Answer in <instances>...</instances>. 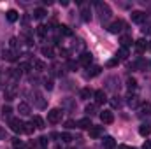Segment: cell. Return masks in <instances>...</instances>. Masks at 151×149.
<instances>
[{"label": "cell", "instance_id": "6da1fadb", "mask_svg": "<svg viewBox=\"0 0 151 149\" xmlns=\"http://www.w3.org/2000/svg\"><path fill=\"white\" fill-rule=\"evenodd\" d=\"M62 116H63V111L62 109H51V111L47 112V121L49 123H60L62 121Z\"/></svg>", "mask_w": 151, "mask_h": 149}, {"label": "cell", "instance_id": "7a4b0ae2", "mask_svg": "<svg viewBox=\"0 0 151 149\" xmlns=\"http://www.w3.org/2000/svg\"><path fill=\"white\" fill-rule=\"evenodd\" d=\"M97 9H99V12H100V18H102V21H104V19H107V18L111 16V9H109V5H107V4L97 2Z\"/></svg>", "mask_w": 151, "mask_h": 149}, {"label": "cell", "instance_id": "3957f363", "mask_svg": "<svg viewBox=\"0 0 151 149\" xmlns=\"http://www.w3.org/2000/svg\"><path fill=\"white\" fill-rule=\"evenodd\" d=\"M9 126H11V130L16 132V133H21V132H23V121L18 119V117H11V119H9Z\"/></svg>", "mask_w": 151, "mask_h": 149}, {"label": "cell", "instance_id": "277c9868", "mask_svg": "<svg viewBox=\"0 0 151 149\" xmlns=\"http://www.w3.org/2000/svg\"><path fill=\"white\" fill-rule=\"evenodd\" d=\"M130 16H132V21H134V23H137V25L144 23V21H146V18H148V14H146V12H142V11H134Z\"/></svg>", "mask_w": 151, "mask_h": 149}, {"label": "cell", "instance_id": "5b68a950", "mask_svg": "<svg viewBox=\"0 0 151 149\" xmlns=\"http://www.w3.org/2000/svg\"><path fill=\"white\" fill-rule=\"evenodd\" d=\"M123 28H125V23H123L121 19H116V21H113V23L109 25V32H111V34H119Z\"/></svg>", "mask_w": 151, "mask_h": 149}, {"label": "cell", "instance_id": "8992f818", "mask_svg": "<svg viewBox=\"0 0 151 149\" xmlns=\"http://www.w3.org/2000/svg\"><path fill=\"white\" fill-rule=\"evenodd\" d=\"M91 62H93V54H91V53H88V51H86V53H83V54L79 56V63H81V65H84V67H90V63H91Z\"/></svg>", "mask_w": 151, "mask_h": 149}, {"label": "cell", "instance_id": "52a82bcc", "mask_svg": "<svg viewBox=\"0 0 151 149\" xmlns=\"http://www.w3.org/2000/svg\"><path fill=\"white\" fill-rule=\"evenodd\" d=\"M93 97H95L97 104H106V102H107V95H106L104 90H97V91L93 93Z\"/></svg>", "mask_w": 151, "mask_h": 149}, {"label": "cell", "instance_id": "ba28073f", "mask_svg": "<svg viewBox=\"0 0 151 149\" xmlns=\"http://www.w3.org/2000/svg\"><path fill=\"white\" fill-rule=\"evenodd\" d=\"M100 119H102V123H106V125H111L114 121V114L111 111H104L100 114Z\"/></svg>", "mask_w": 151, "mask_h": 149}, {"label": "cell", "instance_id": "9c48e42d", "mask_svg": "<svg viewBox=\"0 0 151 149\" xmlns=\"http://www.w3.org/2000/svg\"><path fill=\"white\" fill-rule=\"evenodd\" d=\"M102 146H104V149H114L116 148V140H114L113 137H104Z\"/></svg>", "mask_w": 151, "mask_h": 149}, {"label": "cell", "instance_id": "30bf717a", "mask_svg": "<svg viewBox=\"0 0 151 149\" xmlns=\"http://www.w3.org/2000/svg\"><path fill=\"white\" fill-rule=\"evenodd\" d=\"M77 126H79V128H84V130H90L93 125H91V119H90V117H83V119L77 121Z\"/></svg>", "mask_w": 151, "mask_h": 149}, {"label": "cell", "instance_id": "8fae6325", "mask_svg": "<svg viewBox=\"0 0 151 149\" xmlns=\"http://www.w3.org/2000/svg\"><path fill=\"white\" fill-rule=\"evenodd\" d=\"M102 132H104V128H102V126H91V128H90V137L99 139V137L102 135Z\"/></svg>", "mask_w": 151, "mask_h": 149}, {"label": "cell", "instance_id": "7c38bea8", "mask_svg": "<svg viewBox=\"0 0 151 149\" xmlns=\"http://www.w3.org/2000/svg\"><path fill=\"white\" fill-rule=\"evenodd\" d=\"M18 112H19V114H21V116H28V114H30V105H28V104H25V102H21V104H19V105H18Z\"/></svg>", "mask_w": 151, "mask_h": 149}, {"label": "cell", "instance_id": "4fadbf2b", "mask_svg": "<svg viewBox=\"0 0 151 149\" xmlns=\"http://www.w3.org/2000/svg\"><path fill=\"white\" fill-rule=\"evenodd\" d=\"M81 18H83V21H90V19H91V11H90V7L83 5V9H81Z\"/></svg>", "mask_w": 151, "mask_h": 149}, {"label": "cell", "instance_id": "5bb4252c", "mask_svg": "<svg viewBox=\"0 0 151 149\" xmlns=\"http://www.w3.org/2000/svg\"><path fill=\"white\" fill-rule=\"evenodd\" d=\"M34 97H35V105H37L39 109H44V107H46V100L42 98V95L35 91V93H34Z\"/></svg>", "mask_w": 151, "mask_h": 149}, {"label": "cell", "instance_id": "9a60e30c", "mask_svg": "<svg viewBox=\"0 0 151 149\" xmlns=\"http://www.w3.org/2000/svg\"><path fill=\"white\" fill-rule=\"evenodd\" d=\"M135 47H137V51H139V53H142L144 49H148V40H144V39L135 40Z\"/></svg>", "mask_w": 151, "mask_h": 149}, {"label": "cell", "instance_id": "2e32d148", "mask_svg": "<svg viewBox=\"0 0 151 149\" xmlns=\"http://www.w3.org/2000/svg\"><path fill=\"white\" fill-rule=\"evenodd\" d=\"M14 98H16V88H12V86H11V88H7V90H5V100H9V102H11V100H14Z\"/></svg>", "mask_w": 151, "mask_h": 149}, {"label": "cell", "instance_id": "e0dca14e", "mask_svg": "<svg viewBox=\"0 0 151 149\" xmlns=\"http://www.w3.org/2000/svg\"><path fill=\"white\" fill-rule=\"evenodd\" d=\"M47 27H44V25H39L37 28H35V32H37V37H40V39H44L46 35H47Z\"/></svg>", "mask_w": 151, "mask_h": 149}, {"label": "cell", "instance_id": "ac0fdd59", "mask_svg": "<svg viewBox=\"0 0 151 149\" xmlns=\"http://www.w3.org/2000/svg\"><path fill=\"white\" fill-rule=\"evenodd\" d=\"M150 114H151V104H142L139 116H141V117H144V116H150Z\"/></svg>", "mask_w": 151, "mask_h": 149}, {"label": "cell", "instance_id": "d6986e66", "mask_svg": "<svg viewBox=\"0 0 151 149\" xmlns=\"http://www.w3.org/2000/svg\"><path fill=\"white\" fill-rule=\"evenodd\" d=\"M58 32H60L62 35H65V37H70V35H72V30H70L67 25H60V27H58Z\"/></svg>", "mask_w": 151, "mask_h": 149}, {"label": "cell", "instance_id": "ffe728a7", "mask_svg": "<svg viewBox=\"0 0 151 149\" xmlns=\"http://www.w3.org/2000/svg\"><path fill=\"white\" fill-rule=\"evenodd\" d=\"M40 53H42L44 56H47V58H55V51H53V47H49V46H44V47L40 49Z\"/></svg>", "mask_w": 151, "mask_h": 149}, {"label": "cell", "instance_id": "44dd1931", "mask_svg": "<svg viewBox=\"0 0 151 149\" xmlns=\"http://www.w3.org/2000/svg\"><path fill=\"white\" fill-rule=\"evenodd\" d=\"M32 123H34V126H35V128H39V130H42V128H44V119H42L40 116H34Z\"/></svg>", "mask_w": 151, "mask_h": 149}, {"label": "cell", "instance_id": "7402d4cb", "mask_svg": "<svg viewBox=\"0 0 151 149\" xmlns=\"http://www.w3.org/2000/svg\"><path fill=\"white\" fill-rule=\"evenodd\" d=\"M139 133L142 135V137H148L151 133V125H141V128H139Z\"/></svg>", "mask_w": 151, "mask_h": 149}, {"label": "cell", "instance_id": "603a6c76", "mask_svg": "<svg viewBox=\"0 0 151 149\" xmlns=\"http://www.w3.org/2000/svg\"><path fill=\"white\" fill-rule=\"evenodd\" d=\"M18 18H19V14L14 11V9H11V11H7V19L11 21V23H14V21H18Z\"/></svg>", "mask_w": 151, "mask_h": 149}, {"label": "cell", "instance_id": "cb8c5ba5", "mask_svg": "<svg viewBox=\"0 0 151 149\" xmlns=\"http://www.w3.org/2000/svg\"><path fill=\"white\" fill-rule=\"evenodd\" d=\"M91 95H93V91H91L90 88H83V90H81V93H79V97H81L83 100H88Z\"/></svg>", "mask_w": 151, "mask_h": 149}, {"label": "cell", "instance_id": "d4e9b609", "mask_svg": "<svg viewBox=\"0 0 151 149\" xmlns=\"http://www.w3.org/2000/svg\"><path fill=\"white\" fill-rule=\"evenodd\" d=\"M116 58H118V60H127V58H128V49H127V47H121V49L118 51Z\"/></svg>", "mask_w": 151, "mask_h": 149}, {"label": "cell", "instance_id": "484cf974", "mask_svg": "<svg viewBox=\"0 0 151 149\" xmlns=\"http://www.w3.org/2000/svg\"><path fill=\"white\" fill-rule=\"evenodd\" d=\"M132 42H134V40H132L130 35H123V37H121V47H127V49H128V46H132Z\"/></svg>", "mask_w": 151, "mask_h": 149}, {"label": "cell", "instance_id": "4316f807", "mask_svg": "<svg viewBox=\"0 0 151 149\" xmlns=\"http://www.w3.org/2000/svg\"><path fill=\"white\" fill-rule=\"evenodd\" d=\"M100 67L99 65H93V67H88V75H91V77H95V75H99L100 74Z\"/></svg>", "mask_w": 151, "mask_h": 149}, {"label": "cell", "instance_id": "83f0119b", "mask_svg": "<svg viewBox=\"0 0 151 149\" xmlns=\"http://www.w3.org/2000/svg\"><path fill=\"white\" fill-rule=\"evenodd\" d=\"M44 16H46V11H44L42 7H37V9L34 11V18H35V19H42Z\"/></svg>", "mask_w": 151, "mask_h": 149}, {"label": "cell", "instance_id": "f1b7e54d", "mask_svg": "<svg viewBox=\"0 0 151 149\" xmlns=\"http://www.w3.org/2000/svg\"><path fill=\"white\" fill-rule=\"evenodd\" d=\"M4 58H5L7 62H16V53H14V51H5V53H4Z\"/></svg>", "mask_w": 151, "mask_h": 149}, {"label": "cell", "instance_id": "f546056e", "mask_svg": "<svg viewBox=\"0 0 151 149\" xmlns=\"http://www.w3.org/2000/svg\"><path fill=\"white\" fill-rule=\"evenodd\" d=\"M23 133H34V123H23Z\"/></svg>", "mask_w": 151, "mask_h": 149}, {"label": "cell", "instance_id": "4dcf8cb0", "mask_svg": "<svg viewBox=\"0 0 151 149\" xmlns=\"http://www.w3.org/2000/svg\"><path fill=\"white\" fill-rule=\"evenodd\" d=\"M84 111L88 112V116H93V114H97V105L95 104H88Z\"/></svg>", "mask_w": 151, "mask_h": 149}, {"label": "cell", "instance_id": "1f68e13d", "mask_svg": "<svg viewBox=\"0 0 151 149\" xmlns=\"http://www.w3.org/2000/svg\"><path fill=\"white\" fill-rule=\"evenodd\" d=\"M11 114H12V109H11L9 105H4V107H2V116H4V117L11 119Z\"/></svg>", "mask_w": 151, "mask_h": 149}, {"label": "cell", "instance_id": "d6a6232c", "mask_svg": "<svg viewBox=\"0 0 151 149\" xmlns=\"http://www.w3.org/2000/svg\"><path fill=\"white\" fill-rule=\"evenodd\" d=\"M32 65H34V69H37V70H44V69H46V63L40 62V60H34Z\"/></svg>", "mask_w": 151, "mask_h": 149}, {"label": "cell", "instance_id": "836d02e7", "mask_svg": "<svg viewBox=\"0 0 151 149\" xmlns=\"http://www.w3.org/2000/svg\"><path fill=\"white\" fill-rule=\"evenodd\" d=\"M127 86H128V90H135V86H137V81H135L134 77H130V79L127 81Z\"/></svg>", "mask_w": 151, "mask_h": 149}, {"label": "cell", "instance_id": "e575fe53", "mask_svg": "<svg viewBox=\"0 0 151 149\" xmlns=\"http://www.w3.org/2000/svg\"><path fill=\"white\" fill-rule=\"evenodd\" d=\"M12 148L14 149H23V142L19 139H12Z\"/></svg>", "mask_w": 151, "mask_h": 149}, {"label": "cell", "instance_id": "d590c367", "mask_svg": "<svg viewBox=\"0 0 151 149\" xmlns=\"http://www.w3.org/2000/svg\"><path fill=\"white\" fill-rule=\"evenodd\" d=\"M30 70V63H19V72H27Z\"/></svg>", "mask_w": 151, "mask_h": 149}, {"label": "cell", "instance_id": "8d00e7d4", "mask_svg": "<svg viewBox=\"0 0 151 149\" xmlns=\"http://www.w3.org/2000/svg\"><path fill=\"white\" fill-rule=\"evenodd\" d=\"M44 88H46V90H53V81H51V79H46V81H44Z\"/></svg>", "mask_w": 151, "mask_h": 149}, {"label": "cell", "instance_id": "74e56055", "mask_svg": "<svg viewBox=\"0 0 151 149\" xmlns=\"http://www.w3.org/2000/svg\"><path fill=\"white\" fill-rule=\"evenodd\" d=\"M60 139H62L63 142H70V140H72V137H70L69 133H62V135H60Z\"/></svg>", "mask_w": 151, "mask_h": 149}, {"label": "cell", "instance_id": "f35d334b", "mask_svg": "<svg viewBox=\"0 0 151 149\" xmlns=\"http://www.w3.org/2000/svg\"><path fill=\"white\" fill-rule=\"evenodd\" d=\"M128 105H130V107H135V105H137V98H135V97H130V98H128Z\"/></svg>", "mask_w": 151, "mask_h": 149}, {"label": "cell", "instance_id": "ab89813d", "mask_svg": "<svg viewBox=\"0 0 151 149\" xmlns=\"http://www.w3.org/2000/svg\"><path fill=\"white\" fill-rule=\"evenodd\" d=\"M9 46H11L12 49H16V47H18V39H11V40H9Z\"/></svg>", "mask_w": 151, "mask_h": 149}, {"label": "cell", "instance_id": "60d3db41", "mask_svg": "<svg viewBox=\"0 0 151 149\" xmlns=\"http://www.w3.org/2000/svg\"><path fill=\"white\" fill-rule=\"evenodd\" d=\"M39 144H40L42 148H46V146H47V139H46V137H40V139H39Z\"/></svg>", "mask_w": 151, "mask_h": 149}, {"label": "cell", "instance_id": "b9f144b4", "mask_svg": "<svg viewBox=\"0 0 151 149\" xmlns=\"http://www.w3.org/2000/svg\"><path fill=\"white\" fill-rule=\"evenodd\" d=\"M142 34H148V35H151V23L148 25V27H144V28H142Z\"/></svg>", "mask_w": 151, "mask_h": 149}, {"label": "cell", "instance_id": "7bdbcfd3", "mask_svg": "<svg viewBox=\"0 0 151 149\" xmlns=\"http://www.w3.org/2000/svg\"><path fill=\"white\" fill-rule=\"evenodd\" d=\"M118 62H119V60H118V58H114V60H111L107 65H109V67H114V65H118Z\"/></svg>", "mask_w": 151, "mask_h": 149}, {"label": "cell", "instance_id": "ee69618b", "mask_svg": "<svg viewBox=\"0 0 151 149\" xmlns=\"http://www.w3.org/2000/svg\"><path fill=\"white\" fill-rule=\"evenodd\" d=\"M142 149H151V140H146L144 146H142Z\"/></svg>", "mask_w": 151, "mask_h": 149}, {"label": "cell", "instance_id": "f6af8a7d", "mask_svg": "<svg viewBox=\"0 0 151 149\" xmlns=\"http://www.w3.org/2000/svg\"><path fill=\"white\" fill-rule=\"evenodd\" d=\"M67 128H74V121H67Z\"/></svg>", "mask_w": 151, "mask_h": 149}, {"label": "cell", "instance_id": "bcb514c9", "mask_svg": "<svg viewBox=\"0 0 151 149\" xmlns=\"http://www.w3.org/2000/svg\"><path fill=\"white\" fill-rule=\"evenodd\" d=\"M4 137H5V130H2V128H0V139H4Z\"/></svg>", "mask_w": 151, "mask_h": 149}, {"label": "cell", "instance_id": "7dc6e473", "mask_svg": "<svg viewBox=\"0 0 151 149\" xmlns=\"http://www.w3.org/2000/svg\"><path fill=\"white\" fill-rule=\"evenodd\" d=\"M118 149H132V148H128V146H119Z\"/></svg>", "mask_w": 151, "mask_h": 149}, {"label": "cell", "instance_id": "c3c4849f", "mask_svg": "<svg viewBox=\"0 0 151 149\" xmlns=\"http://www.w3.org/2000/svg\"><path fill=\"white\" fill-rule=\"evenodd\" d=\"M148 49L151 51V42H148Z\"/></svg>", "mask_w": 151, "mask_h": 149}, {"label": "cell", "instance_id": "681fc988", "mask_svg": "<svg viewBox=\"0 0 151 149\" xmlns=\"http://www.w3.org/2000/svg\"><path fill=\"white\" fill-rule=\"evenodd\" d=\"M69 149H74V148H69Z\"/></svg>", "mask_w": 151, "mask_h": 149}]
</instances>
